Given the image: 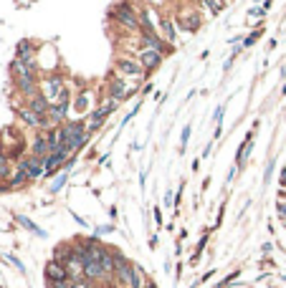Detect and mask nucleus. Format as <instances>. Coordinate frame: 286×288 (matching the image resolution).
Returning <instances> with one entry per match:
<instances>
[{
    "mask_svg": "<svg viewBox=\"0 0 286 288\" xmlns=\"http://www.w3.org/2000/svg\"><path fill=\"white\" fill-rule=\"evenodd\" d=\"M225 3H228V0H225Z\"/></svg>",
    "mask_w": 286,
    "mask_h": 288,
    "instance_id": "393cba45",
    "label": "nucleus"
},
{
    "mask_svg": "<svg viewBox=\"0 0 286 288\" xmlns=\"http://www.w3.org/2000/svg\"><path fill=\"white\" fill-rule=\"evenodd\" d=\"M114 71L119 73V76H124V79H129L132 84H140V81H144L147 79V71H144V66L140 64L134 56H119L117 61H114Z\"/></svg>",
    "mask_w": 286,
    "mask_h": 288,
    "instance_id": "20e7f679",
    "label": "nucleus"
},
{
    "mask_svg": "<svg viewBox=\"0 0 286 288\" xmlns=\"http://www.w3.org/2000/svg\"><path fill=\"white\" fill-rule=\"evenodd\" d=\"M18 119L23 121L25 127H33V129H43V127H46V119L38 116L31 106H18Z\"/></svg>",
    "mask_w": 286,
    "mask_h": 288,
    "instance_id": "9b49d317",
    "label": "nucleus"
},
{
    "mask_svg": "<svg viewBox=\"0 0 286 288\" xmlns=\"http://www.w3.org/2000/svg\"><path fill=\"white\" fill-rule=\"evenodd\" d=\"M89 99H92V91H84V94H79L76 99H73L76 111H86V109H89ZM86 114H89V111H86Z\"/></svg>",
    "mask_w": 286,
    "mask_h": 288,
    "instance_id": "a211bd4d",
    "label": "nucleus"
},
{
    "mask_svg": "<svg viewBox=\"0 0 286 288\" xmlns=\"http://www.w3.org/2000/svg\"><path fill=\"white\" fill-rule=\"evenodd\" d=\"M175 25H177V33H198L200 25H203V13L198 10H183L175 15Z\"/></svg>",
    "mask_w": 286,
    "mask_h": 288,
    "instance_id": "39448f33",
    "label": "nucleus"
},
{
    "mask_svg": "<svg viewBox=\"0 0 286 288\" xmlns=\"http://www.w3.org/2000/svg\"><path fill=\"white\" fill-rule=\"evenodd\" d=\"M61 129L66 134V149L71 152V155H76V152L86 144V139H89V132L84 127V121L69 119V121H64V124H61Z\"/></svg>",
    "mask_w": 286,
    "mask_h": 288,
    "instance_id": "7ed1b4c3",
    "label": "nucleus"
},
{
    "mask_svg": "<svg viewBox=\"0 0 286 288\" xmlns=\"http://www.w3.org/2000/svg\"><path fill=\"white\" fill-rule=\"evenodd\" d=\"M279 182H281V187H286V170H281V177H279Z\"/></svg>",
    "mask_w": 286,
    "mask_h": 288,
    "instance_id": "4be33fe9",
    "label": "nucleus"
},
{
    "mask_svg": "<svg viewBox=\"0 0 286 288\" xmlns=\"http://www.w3.org/2000/svg\"><path fill=\"white\" fill-rule=\"evenodd\" d=\"M104 86H107V96L114 99V101H127V96H132L134 91H137V84H129V79H124V76H119L117 71H112L107 76V81H104Z\"/></svg>",
    "mask_w": 286,
    "mask_h": 288,
    "instance_id": "f03ea898",
    "label": "nucleus"
},
{
    "mask_svg": "<svg viewBox=\"0 0 286 288\" xmlns=\"http://www.w3.org/2000/svg\"><path fill=\"white\" fill-rule=\"evenodd\" d=\"M46 278H48V283L66 281V278H69L66 266H64V263H58V261H48V263H46Z\"/></svg>",
    "mask_w": 286,
    "mask_h": 288,
    "instance_id": "ddd939ff",
    "label": "nucleus"
},
{
    "mask_svg": "<svg viewBox=\"0 0 286 288\" xmlns=\"http://www.w3.org/2000/svg\"><path fill=\"white\" fill-rule=\"evenodd\" d=\"M31 155H36V157H48V155H51V147H48V139H46V132L38 134L36 139H33V144H31Z\"/></svg>",
    "mask_w": 286,
    "mask_h": 288,
    "instance_id": "2eb2a0df",
    "label": "nucleus"
},
{
    "mask_svg": "<svg viewBox=\"0 0 286 288\" xmlns=\"http://www.w3.org/2000/svg\"><path fill=\"white\" fill-rule=\"evenodd\" d=\"M134 58L140 61V64L144 66V71L147 73H152L160 64H162V58H165V53H160V51H152V48H140L137 53H134Z\"/></svg>",
    "mask_w": 286,
    "mask_h": 288,
    "instance_id": "1a4fd4ad",
    "label": "nucleus"
},
{
    "mask_svg": "<svg viewBox=\"0 0 286 288\" xmlns=\"http://www.w3.org/2000/svg\"><path fill=\"white\" fill-rule=\"evenodd\" d=\"M144 288H157V286H155L152 281H147V283H144Z\"/></svg>",
    "mask_w": 286,
    "mask_h": 288,
    "instance_id": "5701e85b",
    "label": "nucleus"
},
{
    "mask_svg": "<svg viewBox=\"0 0 286 288\" xmlns=\"http://www.w3.org/2000/svg\"><path fill=\"white\" fill-rule=\"evenodd\" d=\"M16 58L23 61V64H28L31 68H38V48H36V43L21 41L18 48H16Z\"/></svg>",
    "mask_w": 286,
    "mask_h": 288,
    "instance_id": "6e6552de",
    "label": "nucleus"
},
{
    "mask_svg": "<svg viewBox=\"0 0 286 288\" xmlns=\"http://www.w3.org/2000/svg\"><path fill=\"white\" fill-rule=\"evenodd\" d=\"M160 36L167 41L170 45L177 43V25H175V21L170 18V15H162V21H160Z\"/></svg>",
    "mask_w": 286,
    "mask_h": 288,
    "instance_id": "f8f14e48",
    "label": "nucleus"
},
{
    "mask_svg": "<svg viewBox=\"0 0 286 288\" xmlns=\"http://www.w3.org/2000/svg\"><path fill=\"white\" fill-rule=\"evenodd\" d=\"M10 157L5 155L3 149H0V182H8L10 179Z\"/></svg>",
    "mask_w": 286,
    "mask_h": 288,
    "instance_id": "dca6fc26",
    "label": "nucleus"
},
{
    "mask_svg": "<svg viewBox=\"0 0 286 288\" xmlns=\"http://www.w3.org/2000/svg\"><path fill=\"white\" fill-rule=\"evenodd\" d=\"M25 106H31V109H33L38 116H46V114H48V109H51V101H48L46 96H43L41 91H38L36 96H31V99H28V104H25Z\"/></svg>",
    "mask_w": 286,
    "mask_h": 288,
    "instance_id": "4468645a",
    "label": "nucleus"
},
{
    "mask_svg": "<svg viewBox=\"0 0 286 288\" xmlns=\"http://www.w3.org/2000/svg\"><path fill=\"white\" fill-rule=\"evenodd\" d=\"M109 18H112V21H117V23L122 25L124 30H134V33L140 30V10L134 8V5L129 3V0H122V3L112 5V10H109Z\"/></svg>",
    "mask_w": 286,
    "mask_h": 288,
    "instance_id": "f257e3e1",
    "label": "nucleus"
},
{
    "mask_svg": "<svg viewBox=\"0 0 286 288\" xmlns=\"http://www.w3.org/2000/svg\"><path fill=\"white\" fill-rule=\"evenodd\" d=\"M64 89H66V81L61 73H48L46 79H41V94L51 101V106L58 104V96H61Z\"/></svg>",
    "mask_w": 286,
    "mask_h": 288,
    "instance_id": "423d86ee",
    "label": "nucleus"
},
{
    "mask_svg": "<svg viewBox=\"0 0 286 288\" xmlns=\"http://www.w3.org/2000/svg\"><path fill=\"white\" fill-rule=\"evenodd\" d=\"M69 157H73L71 152L66 149V147H61V149H53L48 157H43V164H46V175H53L61 164H66L69 162Z\"/></svg>",
    "mask_w": 286,
    "mask_h": 288,
    "instance_id": "9d476101",
    "label": "nucleus"
},
{
    "mask_svg": "<svg viewBox=\"0 0 286 288\" xmlns=\"http://www.w3.org/2000/svg\"><path fill=\"white\" fill-rule=\"evenodd\" d=\"M276 210H279V215H281V220H286V200H281V202L276 205Z\"/></svg>",
    "mask_w": 286,
    "mask_h": 288,
    "instance_id": "aec40b11",
    "label": "nucleus"
},
{
    "mask_svg": "<svg viewBox=\"0 0 286 288\" xmlns=\"http://www.w3.org/2000/svg\"><path fill=\"white\" fill-rule=\"evenodd\" d=\"M190 129H192L190 124H188V127L183 129V139H180V142H183V147H185V144H188V139H190Z\"/></svg>",
    "mask_w": 286,
    "mask_h": 288,
    "instance_id": "412c9836",
    "label": "nucleus"
},
{
    "mask_svg": "<svg viewBox=\"0 0 286 288\" xmlns=\"http://www.w3.org/2000/svg\"><path fill=\"white\" fill-rule=\"evenodd\" d=\"M190 3H198V5H200V3H203V0H190Z\"/></svg>",
    "mask_w": 286,
    "mask_h": 288,
    "instance_id": "b1692460",
    "label": "nucleus"
},
{
    "mask_svg": "<svg viewBox=\"0 0 286 288\" xmlns=\"http://www.w3.org/2000/svg\"><path fill=\"white\" fill-rule=\"evenodd\" d=\"M64 185H66V175H58V177H56V182H53V187H51V190H53V192H58V190H61Z\"/></svg>",
    "mask_w": 286,
    "mask_h": 288,
    "instance_id": "6ab92c4d",
    "label": "nucleus"
},
{
    "mask_svg": "<svg viewBox=\"0 0 286 288\" xmlns=\"http://www.w3.org/2000/svg\"><path fill=\"white\" fill-rule=\"evenodd\" d=\"M200 5L208 8L210 15H218V13H223V8H225V0H203Z\"/></svg>",
    "mask_w": 286,
    "mask_h": 288,
    "instance_id": "f3484780",
    "label": "nucleus"
},
{
    "mask_svg": "<svg viewBox=\"0 0 286 288\" xmlns=\"http://www.w3.org/2000/svg\"><path fill=\"white\" fill-rule=\"evenodd\" d=\"M112 111L107 109V106H104V104H99L96 106V109H92V111H89L81 121H84V127H86V132L89 134H94L96 129H101L104 127V121H107V116H109Z\"/></svg>",
    "mask_w": 286,
    "mask_h": 288,
    "instance_id": "0eeeda50",
    "label": "nucleus"
}]
</instances>
